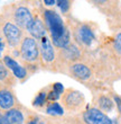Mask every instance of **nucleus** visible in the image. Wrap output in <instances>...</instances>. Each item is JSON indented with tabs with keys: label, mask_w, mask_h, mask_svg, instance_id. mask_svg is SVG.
<instances>
[{
	"label": "nucleus",
	"mask_w": 121,
	"mask_h": 124,
	"mask_svg": "<svg viewBox=\"0 0 121 124\" xmlns=\"http://www.w3.org/2000/svg\"><path fill=\"white\" fill-rule=\"evenodd\" d=\"M44 17L52 35L53 44L56 47H66L70 44V31L64 25L61 16L54 10H45Z\"/></svg>",
	"instance_id": "f257e3e1"
},
{
	"label": "nucleus",
	"mask_w": 121,
	"mask_h": 124,
	"mask_svg": "<svg viewBox=\"0 0 121 124\" xmlns=\"http://www.w3.org/2000/svg\"><path fill=\"white\" fill-rule=\"evenodd\" d=\"M20 52H21V55L26 61H36L38 59V55H39V50H38V45H37L35 39L29 37V36L25 37L23 39V42H21Z\"/></svg>",
	"instance_id": "f03ea898"
},
{
	"label": "nucleus",
	"mask_w": 121,
	"mask_h": 124,
	"mask_svg": "<svg viewBox=\"0 0 121 124\" xmlns=\"http://www.w3.org/2000/svg\"><path fill=\"white\" fill-rule=\"evenodd\" d=\"M83 118L86 124H113L110 117L98 108H90L83 114Z\"/></svg>",
	"instance_id": "7ed1b4c3"
},
{
	"label": "nucleus",
	"mask_w": 121,
	"mask_h": 124,
	"mask_svg": "<svg viewBox=\"0 0 121 124\" xmlns=\"http://www.w3.org/2000/svg\"><path fill=\"white\" fill-rule=\"evenodd\" d=\"M3 34L10 46H17L21 39V31L15 24L7 23L3 26Z\"/></svg>",
	"instance_id": "20e7f679"
},
{
	"label": "nucleus",
	"mask_w": 121,
	"mask_h": 124,
	"mask_svg": "<svg viewBox=\"0 0 121 124\" xmlns=\"http://www.w3.org/2000/svg\"><path fill=\"white\" fill-rule=\"evenodd\" d=\"M15 19H16V23L18 26L27 30V27L30 25V23L33 22L34 18L28 8L19 7V8H17L16 13H15Z\"/></svg>",
	"instance_id": "39448f33"
},
{
	"label": "nucleus",
	"mask_w": 121,
	"mask_h": 124,
	"mask_svg": "<svg viewBox=\"0 0 121 124\" xmlns=\"http://www.w3.org/2000/svg\"><path fill=\"white\" fill-rule=\"evenodd\" d=\"M3 62H5V65L8 67L13 71V73L16 76L17 78L24 79L27 76L26 69L24 68V67H21L17 61H15L11 56H9V55L3 56Z\"/></svg>",
	"instance_id": "423d86ee"
},
{
	"label": "nucleus",
	"mask_w": 121,
	"mask_h": 124,
	"mask_svg": "<svg viewBox=\"0 0 121 124\" xmlns=\"http://www.w3.org/2000/svg\"><path fill=\"white\" fill-rule=\"evenodd\" d=\"M40 52H42L43 59L46 62H52L55 58L54 49L47 36H44L43 39H40Z\"/></svg>",
	"instance_id": "0eeeda50"
},
{
	"label": "nucleus",
	"mask_w": 121,
	"mask_h": 124,
	"mask_svg": "<svg viewBox=\"0 0 121 124\" xmlns=\"http://www.w3.org/2000/svg\"><path fill=\"white\" fill-rule=\"evenodd\" d=\"M27 31L32 34L33 39H43L44 36H46V30L44 24L42 23V20L38 18L33 19V22L30 23V25L27 27Z\"/></svg>",
	"instance_id": "6e6552de"
},
{
	"label": "nucleus",
	"mask_w": 121,
	"mask_h": 124,
	"mask_svg": "<svg viewBox=\"0 0 121 124\" xmlns=\"http://www.w3.org/2000/svg\"><path fill=\"white\" fill-rule=\"evenodd\" d=\"M71 70H72L73 75L81 80H88L91 77V70L89 69V67H86L85 64H82V63L73 64Z\"/></svg>",
	"instance_id": "1a4fd4ad"
},
{
	"label": "nucleus",
	"mask_w": 121,
	"mask_h": 124,
	"mask_svg": "<svg viewBox=\"0 0 121 124\" xmlns=\"http://www.w3.org/2000/svg\"><path fill=\"white\" fill-rule=\"evenodd\" d=\"M15 104V98H13L11 92L7 89L0 90V107L2 109H10Z\"/></svg>",
	"instance_id": "9d476101"
},
{
	"label": "nucleus",
	"mask_w": 121,
	"mask_h": 124,
	"mask_svg": "<svg viewBox=\"0 0 121 124\" xmlns=\"http://www.w3.org/2000/svg\"><path fill=\"white\" fill-rule=\"evenodd\" d=\"M79 39L85 45H91L92 42L94 41L95 36L90 27L86 26V25H83V26L80 27L79 30Z\"/></svg>",
	"instance_id": "9b49d317"
},
{
	"label": "nucleus",
	"mask_w": 121,
	"mask_h": 124,
	"mask_svg": "<svg viewBox=\"0 0 121 124\" xmlns=\"http://www.w3.org/2000/svg\"><path fill=\"white\" fill-rule=\"evenodd\" d=\"M5 118L8 124H23L24 123V115L19 109L13 108L6 113Z\"/></svg>",
	"instance_id": "f8f14e48"
},
{
	"label": "nucleus",
	"mask_w": 121,
	"mask_h": 124,
	"mask_svg": "<svg viewBox=\"0 0 121 124\" xmlns=\"http://www.w3.org/2000/svg\"><path fill=\"white\" fill-rule=\"evenodd\" d=\"M65 103L67 105V107L76 108L79 106H81L82 103H83V96L79 92H72L71 94H69L66 96Z\"/></svg>",
	"instance_id": "ddd939ff"
},
{
	"label": "nucleus",
	"mask_w": 121,
	"mask_h": 124,
	"mask_svg": "<svg viewBox=\"0 0 121 124\" xmlns=\"http://www.w3.org/2000/svg\"><path fill=\"white\" fill-rule=\"evenodd\" d=\"M46 112L51 115H62L63 114V108L62 106L57 103H52L47 106V109Z\"/></svg>",
	"instance_id": "4468645a"
},
{
	"label": "nucleus",
	"mask_w": 121,
	"mask_h": 124,
	"mask_svg": "<svg viewBox=\"0 0 121 124\" xmlns=\"http://www.w3.org/2000/svg\"><path fill=\"white\" fill-rule=\"evenodd\" d=\"M99 105L102 109L104 111H111L112 107H113V103H112L111 99H109L108 97H101L99 99Z\"/></svg>",
	"instance_id": "2eb2a0df"
},
{
	"label": "nucleus",
	"mask_w": 121,
	"mask_h": 124,
	"mask_svg": "<svg viewBox=\"0 0 121 124\" xmlns=\"http://www.w3.org/2000/svg\"><path fill=\"white\" fill-rule=\"evenodd\" d=\"M46 98H47V94L44 92L39 93V94L37 95V97L35 98V101H34V105L35 106H42L44 103H45Z\"/></svg>",
	"instance_id": "dca6fc26"
},
{
	"label": "nucleus",
	"mask_w": 121,
	"mask_h": 124,
	"mask_svg": "<svg viewBox=\"0 0 121 124\" xmlns=\"http://www.w3.org/2000/svg\"><path fill=\"white\" fill-rule=\"evenodd\" d=\"M57 6L61 8L63 13H66L70 8V2L66 1V0H59V1H57Z\"/></svg>",
	"instance_id": "f3484780"
},
{
	"label": "nucleus",
	"mask_w": 121,
	"mask_h": 124,
	"mask_svg": "<svg viewBox=\"0 0 121 124\" xmlns=\"http://www.w3.org/2000/svg\"><path fill=\"white\" fill-rule=\"evenodd\" d=\"M8 78V71L6 67L2 64V62L0 61V80H6Z\"/></svg>",
	"instance_id": "a211bd4d"
},
{
	"label": "nucleus",
	"mask_w": 121,
	"mask_h": 124,
	"mask_svg": "<svg viewBox=\"0 0 121 124\" xmlns=\"http://www.w3.org/2000/svg\"><path fill=\"white\" fill-rule=\"evenodd\" d=\"M115 47L119 52V54L121 55V33L117 35V37H115Z\"/></svg>",
	"instance_id": "6ab92c4d"
},
{
	"label": "nucleus",
	"mask_w": 121,
	"mask_h": 124,
	"mask_svg": "<svg viewBox=\"0 0 121 124\" xmlns=\"http://www.w3.org/2000/svg\"><path fill=\"white\" fill-rule=\"evenodd\" d=\"M53 90L56 92L58 95H61L64 92V87H63V85L61 82H56V84H54V86H53Z\"/></svg>",
	"instance_id": "aec40b11"
},
{
	"label": "nucleus",
	"mask_w": 121,
	"mask_h": 124,
	"mask_svg": "<svg viewBox=\"0 0 121 124\" xmlns=\"http://www.w3.org/2000/svg\"><path fill=\"white\" fill-rule=\"evenodd\" d=\"M59 96L61 95H58L56 92H54V90H52V92H49L48 94H47V98H48L49 101H56V99H58Z\"/></svg>",
	"instance_id": "412c9836"
},
{
	"label": "nucleus",
	"mask_w": 121,
	"mask_h": 124,
	"mask_svg": "<svg viewBox=\"0 0 121 124\" xmlns=\"http://www.w3.org/2000/svg\"><path fill=\"white\" fill-rule=\"evenodd\" d=\"M115 104H117V106H118L119 112L121 113V98L118 97V96H115Z\"/></svg>",
	"instance_id": "4be33fe9"
},
{
	"label": "nucleus",
	"mask_w": 121,
	"mask_h": 124,
	"mask_svg": "<svg viewBox=\"0 0 121 124\" xmlns=\"http://www.w3.org/2000/svg\"><path fill=\"white\" fill-rule=\"evenodd\" d=\"M3 47H5V42L2 41V39H0V55H1V52L3 51Z\"/></svg>",
	"instance_id": "5701e85b"
},
{
	"label": "nucleus",
	"mask_w": 121,
	"mask_h": 124,
	"mask_svg": "<svg viewBox=\"0 0 121 124\" xmlns=\"http://www.w3.org/2000/svg\"><path fill=\"white\" fill-rule=\"evenodd\" d=\"M44 2H45V5H47V6H52V5L55 3V1H54V0H45Z\"/></svg>",
	"instance_id": "b1692460"
},
{
	"label": "nucleus",
	"mask_w": 121,
	"mask_h": 124,
	"mask_svg": "<svg viewBox=\"0 0 121 124\" xmlns=\"http://www.w3.org/2000/svg\"><path fill=\"white\" fill-rule=\"evenodd\" d=\"M0 124H8L6 121V118H5V116H2V115H0Z\"/></svg>",
	"instance_id": "393cba45"
},
{
	"label": "nucleus",
	"mask_w": 121,
	"mask_h": 124,
	"mask_svg": "<svg viewBox=\"0 0 121 124\" xmlns=\"http://www.w3.org/2000/svg\"><path fill=\"white\" fill-rule=\"evenodd\" d=\"M29 124H38V123H37V122H35V121H33V122H30Z\"/></svg>",
	"instance_id": "a878e982"
}]
</instances>
